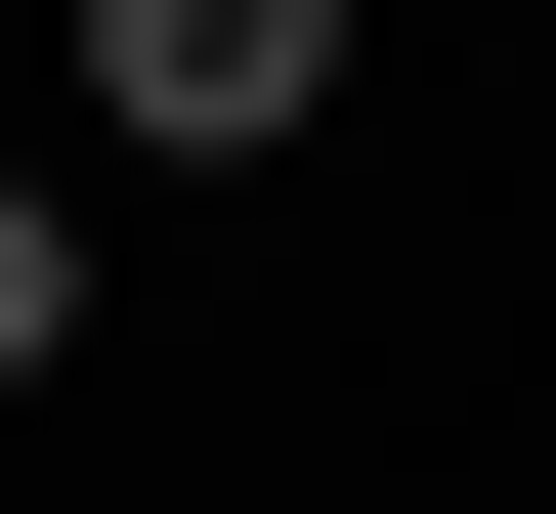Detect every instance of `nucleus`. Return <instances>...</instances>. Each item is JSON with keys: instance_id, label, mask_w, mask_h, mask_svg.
<instances>
[{"instance_id": "f03ea898", "label": "nucleus", "mask_w": 556, "mask_h": 514, "mask_svg": "<svg viewBox=\"0 0 556 514\" xmlns=\"http://www.w3.org/2000/svg\"><path fill=\"white\" fill-rule=\"evenodd\" d=\"M43 343H86V215H43V172H0V386H43Z\"/></svg>"}, {"instance_id": "f257e3e1", "label": "nucleus", "mask_w": 556, "mask_h": 514, "mask_svg": "<svg viewBox=\"0 0 556 514\" xmlns=\"http://www.w3.org/2000/svg\"><path fill=\"white\" fill-rule=\"evenodd\" d=\"M86 129H172V172H300V129H343V0H86Z\"/></svg>"}]
</instances>
